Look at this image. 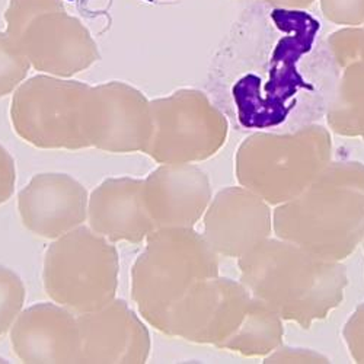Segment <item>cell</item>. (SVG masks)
<instances>
[{
	"instance_id": "cell-2",
	"label": "cell",
	"mask_w": 364,
	"mask_h": 364,
	"mask_svg": "<svg viewBox=\"0 0 364 364\" xmlns=\"http://www.w3.org/2000/svg\"><path fill=\"white\" fill-rule=\"evenodd\" d=\"M165 336L265 357L283 344V319L240 282L211 277L196 283L169 312Z\"/></svg>"
},
{
	"instance_id": "cell-8",
	"label": "cell",
	"mask_w": 364,
	"mask_h": 364,
	"mask_svg": "<svg viewBox=\"0 0 364 364\" xmlns=\"http://www.w3.org/2000/svg\"><path fill=\"white\" fill-rule=\"evenodd\" d=\"M90 85L37 75L14 94L11 121L15 133L44 150L89 149Z\"/></svg>"
},
{
	"instance_id": "cell-14",
	"label": "cell",
	"mask_w": 364,
	"mask_h": 364,
	"mask_svg": "<svg viewBox=\"0 0 364 364\" xmlns=\"http://www.w3.org/2000/svg\"><path fill=\"white\" fill-rule=\"evenodd\" d=\"M213 198L208 175L194 164H164L143 179V200L156 229L194 228Z\"/></svg>"
},
{
	"instance_id": "cell-1",
	"label": "cell",
	"mask_w": 364,
	"mask_h": 364,
	"mask_svg": "<svg viewBox=\"0 0 364 364\" xmlns=\"http://www.w3.org/2000/svg\"><path fill=\"white\" fill-rule=\"evenodd\" d=\"M240 283L283 321L309 329L341 305L348 284L341 262L318 257L293 242L268 237L237 258Z\"/></svg>"
},
{
	"instance_id": "cell-4",
	"label": "cell",
	"mask_w": 364,
	"mask_h": 364,
	"mask_svg": "<svg viewBox=\"0 0 364 364\" xmlns=\"http://www.w3.org/2000/svg\"><path fill=\"white\" fill-rule=\"evenodd\" d=\"M132 267V299L156 331L191 287L219 276V255L194 228L156 229Z\"/></svg>"
},
{
	"instance_id": "cell-3",
	"label": "cell",
	"mask_w": 364,
	"mask_h": 364,
	"mask_svg": "<svg viewBox=\"0 0 364 364\" xmlns=\"http://www.w3.org/2000/svg\"><path fill=\"white\" fill-rule=\"evenodd\" d=\"M272 233L343 262L364 242V164L331 162L296 198L272 210Z\"/></svg>"
},
{
	"instance_id": "cell-17",
	"label": "cell",
	"mask_w": 364,
	"mask_h": 364,
	"mask_svg": "<svg viewBox=\"0 0 364 364\" xmlns=\"http://www.w3.org/2000/svg\"><path fill=\"white\" fill-rule=\"evenodd\" d=\"M31 63L19 46L0 31V98H5L16 90L28 76Z\"/></svg>"
},
{
	"instance_id": "cell-24",
	"label": "cell",
	"mask_w": 364,
	"mask_h": 364,
	"mask_svg": "<svg viewBox=\"0 0 364 364\" xmlns=\"http://www.w3.org/2000/svg\"><path fill=\"white\" fill-rule=\"evenodd\" d=\"M268 5L283 9H308L316 0H264Z\"/></svg>"
},
{
	"instance_id": "cell-25",
	"label": "cell",
	"mask_w": 364,
	"mask_h": 364,
	"mask_svg": "<svg viewBox=\"0 0 364 364\" xmlns=\"http://www.w3.org/2000/svg\"><path fill=\"white\" fill-rule=\"evenodd\" d=\"M0 363H6V360H5V358H2V357H0Z\"/></svg>"
},
{
	"instance_id": "cell-16",
	"label": "cell",
	"mask_w": 364,
	"mask_h": 364,
	"mask_svg": "<svg viewBox=\"0 0 364 364\" xmlns=\"http://www.w3.org/2000/svg\"><path fill=\"white\" fill-rule=\"evenodd\" d=\"M89 228L114 242L140 244L156 230L143 200V179L108 178L89 196Z\"/></svg>"
},
{
	"instance_id": "cell-7",
	"label": "cell",
	"mask_w": 364,
	"mask_h": 364,
	"mask_svg": "<svg viewBox=\"0 0 364 364\" xmlns=\"http://www.w3.org/2000/svg\"><path fill=\"white\" fill-rule=\"evenodd\" d=\"M6 33L36 70L72 77L100 60V50L80 19L62 0H9Z\"/></svg>"
},
{
	"instance_id": "cell-23",
	"label": "cell",
	"mask_w": 364,
	"mask_h": 364,
	"mask_svg": "<svg viewBox=\"0 0 364 364\" xmlns=\"http://www.w3.org/2000/svg\"><path fill=\"white\" fill-rule=\"evenodd\" d=\"M16 187L15 161L9 151L0 144V205L9 201Z\"/></svg>"
},
{
	"instance_id": "cell-9",
	"label": "cell",
	"mask_w": 364,
	"mask_h": 364,
	"mask_svg": "<svg viewBox=\"0 0 364 364\" xmlns=\"http://www.w3.org/2000/svg\"><path fill=\"white\" fill-rule=\"evenodd\" d=\"M150 108L154 132L144 155L159 165L207 161L228 140V118L198 89L175 90L150 101Z\"/></svg>"
},
{
	"instance_id": "cell-19",
	"label": "cell",
	"mask_w": 364,
	"mask_h": 364,
	"mask_svg": "<svg viewBox=\"0 0 364 364\" xmlns=\"http://www.w3.org/2000/svg\"><path fill=\"white\" fill-rule=\"evenodd\" d=\"M331 130L344 137L364 140V82L353 90L350 100L333 119Z\"/></svg>"
},
{
	"instance_id": "cell-6",
	"label": "cell",
	"mask_w": 364,
	"mask_h": 364,
	"mask_svg": "<svg viewBox=\"0 0 364 364\" xmlns=\"http://www.w3.org/2000/svg\"><path fill=\"white\" fill-rule=\"evenodd\" d=\"M118 282L115 244L89 226L54 239L46 251L44 289L53 301L76 315L107 306L117 296Z\"/></svg>"
},
{
	"instance_id": "cell-10",
	"label": "cell",
	"mask_w": 364,
	"mask_h": 364,
	"mask_svg": "<svg viewBox=\"0 0 364 364\" xmlns=\"http://www.w3.org/2000/svg\"><path fill=\"white\" fill-rule=\"evenodd\" d=\"M151 132L150 101L141 90L119 80L90 87V147L109 154H144Z\"/></svg>"
},
{
	"instance_id": "cell-18",
	"label": "cell",
	"mask_w": 364,
	"mask_h": 364,
	"mask_svg": "<svg viewBox=\"0 0 364 364\" xmlns=\"http://www.w3.org/2000/svg\"><path fill=\"white\" fill-rule=\"evenodd\" d=\"M26 290L22 279L5 265H0V338L8 333L23 311Z\"/></svg>"
},
{
	"instance_id": "cell-11",
	"label": "cell",
	"mask_w": 364,
	"mask_h": 364,
	"mask_svg": "<svg viewBox=\"0 0 364 364\" xmlns=\"http://www.w3.org/2000/svg\"><path fill=\"white\" fill-rule=\"evenodd\" d=\"M271 233V205L242 186L220 190L203 216V236L219 257L240 258Z\"/></svg>"
},
{
	"instance_id": "cell-20",
	"label": "cell",
	"mask_w": 364,
	"mask_h": 364,
	"mask_svg": "<svg viewBox=\"0 0 364 364\" xmlns=\"http://www.w3.org/2000/svg\"><path fill=\"white\" fill-rule=\"evenodd\" d=\"M321 12L332 23L341 26L364 25V0H319Z\"/></svg>"
},
{
	"instance_id": "cell-13",
	"label": "cell",
	"mask_w": 364,
	"mask_h": 364,
	"mask_svg": "<svg viewBox=\"0 0 364 364\" xmlns=\"http://www.w3.org/2000/svg\"><path fill=\"white\" fill-rule=\"evenodd\" d=\"M89 194L68 173H38L18 194L23 226L43 239L54 240L87 222Z\"/></svg>"
},
{
	"instance_id": "cell-15",
	"label": "cell",
	"mask_w": 364,
	"mask_h": 364,
	"mask_svg": "<svg viewBox=\"0 0 364 364\" xmlns=\"http://www.w3.org/2000/svg\"><path fill=\"white\" fill-rule=\"evenodd\" d=\"M15 355L28 364L79 363L77 315L58 303H36L23 309L11 328Z\"/></svg>"
},
{
	"instance_id": "cell-5",
	"label": "cell",
	"mask_w": 364,
	"mask_h": 364,
	"mask_svg": "<svg viewBox=\"0 0 364 364\" xmlns=\"http://www.w3.org/2000/svg\"><path fill=\"white\" fill-rule=\"evenodd\" d=\"M331 162V133L309 124L294 133L251 134L237 147L235 173L239 186L277 207L305 191Z\"/></svg>"
},
{
	"instance_id": "cell-22",
	"label": "cell",
	"mask_w": 364,
	"mask_h": 364,
	"mask_svg": "<svg viewBox=\"0 0 364 364\" xmlns=\"http://www.w3.org/2000/svg\"><path fill=\"white\" fill-rule=\"evenodd\" d=\"M264 363L272 364H321L329 363V358L322 353L303 348V347H290V346H279L274 351H271L264 357Z\"/></svg>"
},
{
	"instance_id": "cell-21",
	"label": "cell",
	"mask_w": 364,
	"mask_h": 364,
	"mask_svg": "<svg viewBox=\"0 0 364 364\" xmlns=\"http://www.w3.org/2000/svg\"><path fill=\"white\" fill-rule=\"evenodd\" d=\"M343 340L350 357L355 363L364 364V301L347 319L343 328Z\"/></svg>"
},
{
	"instance_id": "cell-12",
	"label": "cell",
	"mask_w": 364,
	"mask_h": 364,
	"mask_svg": "<svg viewBox=\"0 0 364 364\" xmlns=\"http://www.w3.org/2000/svg\"><path fill=\"white\" fill-rule=\"evenodd\" d=\"M80 329L79 363L143 364L151 350L146 321L123 299L107 306L77 315Z\"/></svg>"
},
{
	"instance_id": "cell-26",
	"label": "cell",
	"mask_w": 364,
	"mask_h": 364,
	"mask_svg": "<svg viewBox=\"0 0 364 364\" xmlns=\"http://www.w3.org/2000/svg\"><path fill=\"white\" fill-rule=\"evenodd\" d=\"M363 247H364V242H363Z\"/></svg>"
}]
</instances>
